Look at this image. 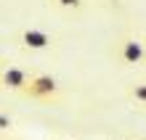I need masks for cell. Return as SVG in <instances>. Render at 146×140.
Wrapping results in <instances>:
<instances>
[{
	"mask_svg": "<svg viewBox=\"0 0 146 140\" xmlns=\"http://www.w3.org/2000/svg\"><path fill=\"white\" fill-rule=\"evenodd\" d=\"M21 93H27L35 101H50V98L58 95V82L50 74H35V77H29V82Z\"/></svg>",
	"mask_w": 146,
	"mask_h": 140,
	"instance_id": "obj_1",
	"label": "cell"
},
{
	"mask_svg": "<svg viewBox=\"0 0 146 140\" xmlns=\"http://www.w3.org/2000/svg\"><path fill=\"white\" fill-rule=\"evenodd\" d=\"M21 45H24V48H29V50H48L50 45H53V37H50L45 29H35V27H29V29H24V32H21Z\"/></svg>",
	"mask_w": 146,
	"mask_h": 140,
	"instance_id": "obj_2",
	"label": "cell"
},
{
	"mask_svg": "<svg viewBox=\"0 0 146 140\" xmlns=\"http://www.w3.org/2000/svg\"><path fill=\"white\" fill-rule=\"evenodd\" d=\"M0 82H3V87H8V90L21 93L24 87H27V82H29V74L24 72V69H19V66H8V69H3V74H0Z\"/></svg>",
	"mask_w": 146,
	"mask_h": 140,
	"instance_id": "obj_3",
	"label": "cell"
},
{
	"mask_svg": "<svg viewBox=\"0 0 146 140\" xmlns=\"http://www.w3.org/2000/svg\"><path fill=\"white\" fill-rule=\"evenodd\" d=\"M119 58H122V64H127V66H138L141 61H143V42L125 40L122 42V50H119Z\"/></svg>",
	"mask_w": 146,
	"mask_h": 140,
	"instance_id": "obj_4",
	"label": "cell"
},
{
	"mask_svg": "<svg viewBox=\"0 0 146 140\" xmlns=\"http://www.w3.org/2000/svg\"><path fill=\"white\" fill-rule=\"evenodd\" d=\"M133 101H135V103H143V101H146V87H143V85H135V87H133Z\"/></svg>",
	"mask_w": 146,
	"mask_h": 140,
	"instance_id": "obj_5",
	"label": "cell"
},
{
	"mask_svg": "<svg viewBox=\"0 0 146 140\" xmlns=\"http://www.w3.org/2000/svg\"><path fill=\"white\" fill-rule=\"evenodd\" d=\"M61 8H80L82 5V0H56Z\"/></svg>",
	"mask_w": 146,
	"mask_h": 140,
	"instance_id": "obj_6",
	"label": "cell"
},
{
	"mask_svg": "<svg viewBox=\"0 0 146 140\" xmlns=\"http://www.w3.org/2000/svg\"><path fill=\"white\" fill-rule=\"evenodd\" d=\"M8 127H11V119L5 114H0V129H8Z\"/></svg>",
	"mask_w": 146,
	"mask_h": 140,
	"instance_id": "obj_7",
	"label": "cell"
}]
</instances>
